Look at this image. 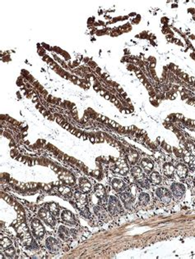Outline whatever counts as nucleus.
Wrapping results in <instances>:
<instances>
[{
    "label": "nucleus",
    "instance_id": "1",
    "mask_svg": "<svg viewBox=\"0 0 195 259\" xmlns=\"http://www.w3.org/2000/svg\"><path fill=\"white\" fill-rule=\"evenodd\" d=\"M156 194L164 203H170L171 200V193L165 188H158L156 190Z\"/></svg>",
    "mask_w": 195,
    "mask_h": 259
},
{
    "label": "nucleus",
    "instance_id": "2",
    "mask_svg": "<svg viewBox=\"0 0 195 259\" xmlns=\"http://www.w3.org/2000/svg\"><path fill=\"white\" fill-rule=\"evenodd\" d=\"M170 189H171L173 195H174L176 198H178V199L182 198L184 197V195H185V188L182 184H179V183L172 184L171 186H170Z\"/></svg>",
    "mask_w": 195,
    "mask_h": 259
},
{
    "label": "nucleus",
    "instance_id": "3",
    "mask_svg": "<svg viewBox=\"0 0 195 259\" xmlns=\"http://www.w3.org/2000/svg\"><path fill=\"white\" fill-rule=\"evenodd\" d=\"M121 205L115 197H110L109 201V211L112 215H116L121 212Z\"/></svg>",
    "mask_w": 195,
    "mask_h": 259
},
{
    "label": "nucleus",
    "instance_id": "4",
    "mask_svg": "<svg viewBox=\"0 0 195 259\" xmlns=\"http://www.w3.org/2000/svg\"><path fill=\"white\" fill-rule=\"evenodd\" d=\"M31 226H32V229H33V232L35 234V235L38 237V238L43 236L44 227L38 220L34 219L32 221V222H31Z\"/></svg>",
    "mask_w": 195,
    "mask_h": 259
},
{
    "label": "nucleus",
    "instance_id": "5",
    "mask_svg": "<svg viewBox=\"0 0 195 259\" xmlns=\"http://www.w3.org/2000/svg\"><path fill=\"white\" fill-rule=\"evenodd\" d=\"M39 216L45 221V222L50 225V226H54L55 225V221L53 218V216L50 215V212H48L45 209H41L39 212Z\"/></svg>",
    "mask_w": 195,
    "mask_h": 259
},
{
    "label": "nucleus",
    "instance_id": "6",
    "mask_svg": "<svg viewBox=\"0 0 195 259\" xmlns=\"http://www.w3.org/2000/svg\"><path fill=\"white\" fill-rule=\"evenodd\" d=\"M60 179L61 180H63L64 183L68 184H73L75 182V179L72 174H70L68 171L64 170L63 171V173L60 176Z\"/></svg>",
    "mask_w": 195,
    "mask_h": 259
},
{
    "label": "nucleus",
    "instance_id": "7",
    "mask_svg": "<svg viewBox=\"0 0 195 259\" xmlns=\"http://www.w3.org/2000/svg\"><path fill=\"white\" fill-rule=\"evenodd\" d=\"M46 246L51 252H55L59 250V244L55 239L50 237L46 239Z\"/></svg>",
    "mask_w": 195,
    "mask_h": 259
},
{
    "label": "nucleus",
    "instance_id": "8",
    "mask_svg": "<svg viewBox=\"0 0 195 259\" xmlns=\"http://www.w3.org/2000/svg\"><path fill=\"white\" fill-rule=\"evenodd\" d=\"M61 216H62V219L67 223L73 224L74 221H75L73 213H71L70 211H68V210H64V211H63V212H62V214H61Z\"/></svg>",
    "mask_w": 195,
    "mask_h": 259
},
{
    "label": "nucleus",
    "instance_id": "9",
    "mask_svg": "<svg viewBox=\"0 0 195 259\" xmlns=\"http://www.w3.org/2000/svg\"><path fill=\"white\" fill-rule=\"evenodd\" d=\"M141 166H142L143 170H145L147 173H150L152 170V169H153V164L147 158H143L141 161Z\"/></svg>",
    "mask_w": 195,
    "mask_h": 259
},
{
    "label": "nucleus",
    "instance_id": "10",
    "mask_svg": "<svg viewBox=\"0 0 195 259\" xmlns=\"http://www.w3.org/2000/svg\"><path fill=\"white\" fill-rule=\"evenodd\" d=\"M112 186L116 191H121L124 189L125 184L122 180L118 179V178H115L112 180Z\"/></svg>",
    "mask_w": 195,
    "mask_h": 259
},
{
    "label": "nucleus",
    "instance_id": "11",
    "mask_svg": "<svg viewBox=\"0 0 195 259\" xmlns=\"http://www.w3.org/2000/svg\"><path fill=\"white\" fill-rule=\"evenodd\" d=\"M176 173L179 177L185 178L187 176V173H188V169L184 164L179 163L176 166Z\"/></svg>",
    "mask_w": 195,
    "mask_h": 259
},
{
    "label": "nucleus",
    "instance_id": "12",
    "mask_svg": "<svg viewBox=\"0 0 195 259\" xmlns=\"http://www.w3.org/2000/svg\"><path fill=\"white\" fill-rule=\"evenodd\" d=\"M131 172H132V175L133 176V177H135L137 180H141L144 177V174L142 172V170L139 167H133L131 170Z\"/></svg>",
    "mask_w": 195,
    "mask_h": 259
},
{
    "label": "nucleus",
    "instance_id": "13",
    "mask_svg": "<svg viewBox=\"0 0 195 259\" xmlns=\"http://www.w3.org/2000/svg\"><path fill=\"white\" fill-rule=\"evenodd\" d=\"M80 187H81V190H82L83 193H88L91 190L92 185H91V183L86 180V178H82L80 180Z\"/></svg>",
    "mask_w": 195,
    "mask_h": 259
},
{
    "label": "nucleus",
    "instance_id": "14",
    "mask_svg": "<svg viewBox=\"0 0 195 259\" xmlns=\"http://www.w3.org/2000/svg\"><path fill=\"white\" fill-rule=\"evenodd\" d=\"M120 198L124 202V203L125 204L127 207L130 206V204L132 203V194L128 192H124L120 194Z\"/></svg>",
    "mask_w": 195,
    "mask_h": 259
},
{
    "label": "nucleus",
    "instance_id": "15",
    "mask_svg": "<svg viewBox=\"0 0 195 259\" xmlns=\"http://www.w3.org/2000/svg\"><path fill=\"white\" fill-rule=\"evenodd\" d=\"M20 235V238L22 240V242L25 245H31V243H32V238L31 236L30 233L27 231V232L22 233L19 235Z\"/></svg>",
    "mask_w": 195,
    "mask_h": 259
},
{
    "label": "nucleus",
    "instance_id": "16",
    "mask_svg": "<svg viewBox=\"0 0 195 259\" xmlns=\"http://www.w3.org/2000/svg\"><path fill=\"white\" fill-rule=\"evenodd\" d=\"M175 167L172 166L171 164L165 163L163 166V172L166 176H171L175 172Z\"/></svg>",
    "mask_w": 195,
    "mask_h": 259
},
{
    "label": "nucleus",
    "instance_id": "17",
    "mask_svg": "<svg viewBox=\"0 0 195 259\" xmlns=\"http://www.w3.org/2000/svg\"><path fill=\"white\" fill-rule=\"evenodd\" d=\"M95 194L96 197H98L99 198L102 199L103 198L105 197V188L101 184H97L95 186Z\"/></svg>",
    "mask_w": 195,
    "mask_h": 259
},
{
    "label": "nucleus",
    "instance_id": "18",
    "mask_svg": "<svg viewBox=\"0 0 195 259\" xmlns=\"http://www.w3.org/2000/svg\"><path fill=\"white\" fill-rule=\"evenodd\" d=\"M150 180L152 181V183L154 184H160L162 182V176H160V174L156 171H154L152 172L151 175H150Z\"/></svg>",
    "mask_w": 195,
    "mask_h": 259
},
{
    "label": "nucleus",
    "instance_id": "19",
    "mask_svg": "<svg viewBox=\"0 0 195 259\" xmlns=\"http://www.w3.org/2000/svg\"><path fill=\"white\" fill-rule=\"evenodd\" d=\"M150 200L149 194L147 193H142L139 195V202L141 205H147Z\"/></svg>",
    "mask_w": 195,
    "mask_h": 259
},
{
    "label": "nucleus",
    "instance_id": "20",
    "mask_svg": "<svg viewBox=\"0 0 195 259\" xmlns=\"http://www.w3.org/2000/svg\"><path fill=\"white\" fill-rule=\"evenodd\" d=\"M75 198H76L77 201L78 202L79 204L84 205L86 202V195H84L83 193H80V192H77L75 193Z\"/></svg>",
    "mask_w": 195,
    "mask_h": 259
},
{
    "label": "nucleus",
    "instance_id": "21",
    "mask_svg": "<svg viewBox=\"0 0 195 259\" xmlns=\"http://www.w3.org/2000/svg\"><path fill=\"white\" fill-rule=\"evenodd\" d=\"M49 209H50V212L54 216H57L59 214V207L57 206L56 203H51L50 204V207H49Z\"/></svg>",
    "mask_w": 195,
    "mask_h": 259
},
{
    "label": "nucleus",
    "instance_id": "22",
    "mask_svg": "<svg viewBox=\"0 0 195 259\" xmlns=\"http://www.w3.org/2000/svg\"><path fill=\"white\" fill-rule=\"evenodd\" d=\"M0 244H1L2 248H4V249H7V248H8L9 246H11V244H12V241H11L9 239H7V238H3V239H1Z\"/></svg>",
    "mask_w": 195,
    "mask_h": 259
},
{
    "label": "nucleus",
    "instance_id": "23",
    "mask_svg": "<svg viewBox=\"0 0 195 259\" xmlns=\"http://www.w3.org/2000/svg\"><path fill=\"white\" fill-rule=\"evenodd\" d=\"M17 229V232L20 235V234H22V233H24V232H27V231H28V228H27V225H26V223H22L20 226H18V227H17L16 228Z\"/></svg>",
    "mask_w": 195,
    "mask_h": 259
},
{
    "label": "nucleus",
    "instance_id": "24",
    "mask_svg": "<svg viewBox=\"0 0 195 259\" xmlns=\"http://www.w3.org/2000/svg\"><path fill=\"white\" fill-rule=\"evenodd\" d=\"M186 147L188 149V151L190 153L193 155V156H195V145L191 142H187L186 143Z\"/></svg>",
    "mask_w": 195,
    "mask_h": 259
},
{
    "label": "nucleus",
    "instance_id": "25",
    "mask_svg": "<svg viewBox=\"0 0 195 259\" xmlns=\"http://www.w3.org/2000/svg\"><path fill=\"white\" fill-rule=\"evenodd\" d=\"M116 167H119V169H124V168H127L128 167V165L126 163V162L122 158H120L119 160L116 162Z\"/></svg>",
    "mask_w": 195,
    "mask_h": 259
},
{
    "label": "nucleus",
    "instance_id": "26",
    "mask_svg": "<svg viewBox=\"0 0 195 259\" xmlns=\"http://www.w3.org/2000/svg\"><path fill=\"white\" fill-rule=\"evenodd\" d=\"M4 252H5V254L8 257V258H13L14 256V254H15V249L13 248V247H8V248H7V249H5V250H4Z\"/></svg>",
    "mask_w": 195,
    "mask_h": 259
},
{
    "label": "nucleus",
    "instance_id": "27",
    "mask_svg": "<svg viewBox=\"0 0 195 259\" xmlns=\"http://www.w3.org/2000/svg\"><path fill=\"white\" fill-rule=\"evenodd\" d=\"M138 157V153H133L129 155V160L130 161L131 163H134V162H136V160H137Z\"/></svg>",
    "mask_w": 195,
    "mask_h": 259
},
{
    "label": "nucleus",
    "instance_id": "28",
    "mask_svg": "<svg viewBox=\"0 0 195 259\" xmlns=\"http://www.w3.org/2000/svg\"><path fill=\"white\" fill-rule=\"evenodd\" d=\"M95 211H96V213H97L99 216H100V215H106V213H105L104 209L101 208V207H95Z\"/></svg>",
    "mask_w": 195,
    "mask_h": 259
},
{
    "label": "nucleus",
    "instance_id": "29",
    "mask_svg": "<svg viewBox=\"0 0 195 259\" xmlns=\"http://www.w3.org/2000/svg\"><path fill=\"white\" fill-rule=\"evenodd\" d=\"M188 167H190L193 170H195V157H194L191 159V161L188 162Z\"/></svg>",
    "mask_w": 195,
    "mask_h": 259
},
{
    "label": "nucleus",
    "instance_id": "30",
    "mask_svg": "<svg viewBox=\"0 0 195 259\" xmlns=\"http://www.w3.org/2000/svg\"><path fill=\"white\" fill-rule=\"evenodd\" d=\"M109 122H110V125H112L113 127L114 128H118L119 126V125L118 124H116L115 122V121H110V120H109Z\"/></svg>",
    "mask_w": 195,
    "mask_h": 259
},
{
    "label": "nucleus",
    "instance_id": "31",
    "mask_svg": "<svg viewBox=\"0 0 195 259\" xmlns=\"http://www.w3.org/2000/svg\"><path fill=\"white\" fill-rule=\"evenodd\" d=\"M4 200H6V201H7V203H11L10 198L7 196V195H6V194H5V195L4 196Z\"/></svg>",
    "mask_w": 195,
    "mask_h": 259
},
{
    "label": "nucleus",
    "instance_id": "32",
    "mask_svg": "<svg viewBox=\"0 0 195 259\" xmlns=\"http://www.w3.org/2000/svg\"><path fill=\"white\" fill-rule=\"evenodd\" d=\"M175 117L177 118V119H183V118H184V116L181 114H178V113H177V114H175Z\"/></svg>",
    "mask_w": 195,
    "mask_h": 259
},
{
    "label": "nucleus",
    "instance_id": "33",
    "mask_svg": "<svg viewBox=\"0 0 195 259\" xmlns=\"http://www.w3.org/2000/svg\"><path fill=\"white\" fill-rule=\"evenodd\" d=\"M70 133H71V134H77V130L76 129H74V128H73V129L70 130Z\"/></svg>",
    "mask_w": 195,
    "mask_h": 259
},
{
    "label": "nucleus",
    "instance_id": "34",
    "mask_svg": "<svg viewBox=\"0 0 195 259\" xmlns=\"http://www.w3.org/2000/svg\"><path fill=\"white\" fill-rule=\"evenodd\" d=\"M90 140H91V142H92V143H96V139H95V137H94V136L90 137Z\"/></svg>",
    "mask_w": 195,
    "mask_h": 259
},
{
    "label": "nucleus",
    "instance_id": "35",
    "mask_svg": "<svg viewBox=\"0 0 195 259\" xmlns=\"http://www.w3.org/2000/svg\"><path fill=\"white\" fill-rule=\"evenodd\" d=\"M93 174H94V176H98V175H99V174H100L99 170H94V171H93Z\"/></svg>",
    "mask_w": 195,
    "mask_h": 259
},
{
    "label": "nucleus",
    "instance_id": "36",
    "mask_svg": "<svg viewBox=\"0 0 195 259\" xmlns=\"http://www.w3.org/2000/svg\"><path fill=\"white\" fill-rule=\"evenodd\" d=\"M76 135L77 136V137L79 138L81 137V136H83V133H82V132H77Z\"/></svg>",
    "mask_w": 195,
    "mask_h": 259
},
{
    "label": "nucleus",
    "instance_id": "37",
    "mask_svg": "<svg viewBox=\"0 0 195 259\" xmlns=\"http://www.w3.org/2000/svg\"><path fill=\"white\" fill-rule=\"evenodd\" d=\"M100 94L101 95H106V91L103 90V89H100Z\"/></svg>",
    "mask_w": 195,
    "mask_h": 259
},
{
    "label": "nucleus",
    "instance_id": "38",
    "mask_svg": "<svg viewBox=\"0 0 195 259\" xmlns=\"http://www.w3.org/2000/svg\"><path fill=\"white\" fill-rule=\"evenodd\" d=\"M95 139H96V143H100L99 136H96V137H95Z\"/></svg>",
    "mask_w": 195,
    "mask_h": 259
},
{
    "label": "nucleus",
    "instance_id": "39",
    "mask_svg": "<svg viewBox=\"0 0 195 259\" xmlns=\"http://www.w3.org/2000/svg\"><path fill=\"white\" fill-rule=\"evenodd\" d=\"M105 98L107 99V100H109V99H110V96L109 94H106L105 95Z\"/></svg>",
    "mask_w": 195,
    "mask_h": 259
},
{
    "label": "nucleus",
    "instance_id": "40",
    "mask_svg": "<svg viewBox=\"0 0 195 259\" xmlns=\"http://www.w3.org/2000/svg\"><path fill=\"white\" fill-rule=\"evenodd\" d=\"M94 89H95V90H96V91H98V90H100L99 88V86H96V85H95L94 86Z\"/></svg>",
    "mask_w": 195,
    "mask_h": 259
},
{
    "label": "nucleus",
    "instance_id": "41",
    "mask_svg": "<svg viewBox=\"0 0 195 259\" xmlns=\"http://www.w3.org/2000/svg\"><path fill=\"white\" fill-rule=\"evenodd\" d=\"M100 120H101V121H106V117H104V116H102V117H101V118H100Z\"/></svg>",
    "mask_w": 195,
    "mask_h": 259
},
{
    "label": "nucleus",
    "instance_id": "42",
    "mask_svg": "<svg viewBox=\"0 0 195 259\" xmlns=\"http://www.w3.org/2000/svg\"><path fill=\"white\" fill-rule=\"evenodd\" d=\"M71 79H72L73 80H76V81H77V80L76 76H74V75H72V76H71Z\"/></svg>",
    "mask_w": 195,
    "mask_h": 259
},
{
    "label": "nucleus",
    "instance_id": "43",
    "mask_svg": "<svg viewBox=\"0 0 195 259\" xmlns=\"http://www.w3.org/2000/svg\"><path fill=\"white\" fill-rule=\"evenodd\" d=\"M83 139H84V140H86V139H87V135H86V134H83Z\"/></svg>",
    "mask_w": 195,
    "mask_h": 259
},
{
    "label": "nucleus",
    "instance_id": "44",
    "mask_svg": "<svg viewBox=\"0 0 195 259\" xmlns=\"http://www.w3.org/2000/svg\"><path fill=\"white\" fill-rule=\"evenodd\" d=\"M110 100H111V102H113V103H114V102H115V103L116 98H114V97H113V98H110Z\"/></svg>",
    "mask_w": 195,
    "mask_h": 259
},
{
    "label": "nucleus",
    "instance_id": "45",
    "mask_svg": "<svg viewBox=\"0 0 195 259\" xmlns=\"http://www.w3.org/2000/svg\"><path fill=\"white\" fill-rule=\"evenodd\" d=\"M166 150L167 151H170V146H169V145H166Z\"/></svg>",
    "mask_w": 195,
    "mask_h": 259
},
{
    "label": "nucleus",
    "instance_id": "46",
    "mask_svg": "<svg viewBox=\"0 0 195 259\" xmlns=\"http://www.w3.org/2000/svg\"><path fill=\"white\" fill-rule=\"evenodd\" d=\"M72 112H73V114H76V113H77V109H73V110H72Z\"/></svg>",
    "mask_w": 195,
    "mask_h": 259
},
{
    "label": "nucleus",
    "instance_id": "47",
    "mask_svg": "<svg viewBox=\"0 0 195 259\" xmlns=\"http://www.w3.org/2000/svg\"><path fill=\"white\" fill-rule=\"evenodd\" d=\"M69 127H70V125H69V124H67V125L66 126H65V129H66V130H68V129H69Z\"/></svg>",
    "mask_w": 195,
    "mask_h": 259
},
{
    "label": "nucleus",
    "instance_id": "48",
    "mask_svg": "<svg viewBox=\"0 0 195 259\" xmlns=\"http://www.w3.org/2000/svg\"><path fill=\"white\" fill-rule=\"evenodd\" d=\"M37 99H38V98H37V97H36V96H35V97H34V98H32V101L36 102L37 100Z\"/></svg>",
    "mask_w": 195,
    "mask_h": 259
},
{
    "label": "nucleus",
    "instance_id": "49",
    "mask_svg": "<svg viewBox=\"0 0 195 259\" xmlns=\"http://www.w3.org/2000/svg\"><path fill=\"white\" fill-rule=\"evenodd\" d=\"M77 85H81V84H82V83H81V81H80L79 80H78V79H77Z\"/></svg>",
    "mask_w": 195,
    "mask_h": 259
},
{
    "label": "nucleus",
    "instance_id": "50",
    "mask_svg": "<svg viewBox=\"0 0 195 259\" xmlns=\"http://www.w3.org/2000/svg\"><path fill=\"white\" fill-rule=\"evenodd\" d=\"M59 184H60V183H59V182H54V183L53 184H54V185H59Z\"/></svg>",
    "mask_w": 195,
    "mask_h": 259
},
{
    "label": "nucleus",
    "instance_id": "51",
    "mask_svg": "<svg viewBox=\"0 0 195 259\" xmlns=\"http://www.w3.org/2000/svg\"><path fill=\"white\" fill-rule=\"evenodd\" d=\"M138 77L139 79H141V77H142V75H141V74H139V75H138Z\"/></svg>",
    "mask_w": 195,
    "mask_h": 259
},
{
    "label": "nucleus",
    "instance_id": "52",
    "mask_svg": "<svg viewBox=\"0 0 195 259\" xmlns=\"http://www.w3.org/2000/svg\"><path fill=\"white\" fill-rule=\"evenodd\" d=\"M140 81L143 82V81H144V79H143V78H141V79H140Z\"/></svg>",
    "mask_w": 195,
    "mask_h": 259
},
{
    "label": "nucleus",
    "instance_id": "53",
    "mask_svg": "<svg viewBox=\"0 0 195 259\" xmlns=\"http://www.w3.org/2000/svg\"><path fill=\"white\" fill-rule=\"evenodd\" d=\"M151 66H152V67H154V66H155V65H154V63H152V65H151Z\"/></svg>",
    "mask_w": 195,
    "mask_h": 259
},
{
    "label": "nucleus",
    "instance_id": "54",
    "mask_svg": "<svg viewBox=\"0 0 195 259\" xmlns=\"http://www.w3.org/2000/svg\"><path fill=\"white\" fill-rule=\"evenodd\" d=\"M194 185H195V178H194Z\"/></svg>",
    "mask_w": 195,
    "mask_h": 259
}]
</instances>
